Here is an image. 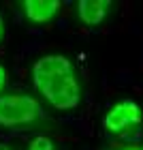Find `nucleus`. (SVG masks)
Listing matches in <instances>:
<instances>
[{
    "label": "nucleus",
    "mask_w": 143,
    "mask_h": 150,
    "mask_svg": "<svg viewBox=\"0 0 143 150\" xmlns=\"http://www.w3.org/2000/svg\"><path fill=\"white\" fill-rule=\"evenodd\" d=\"M32 84L45 101L60 112L75 110L81 103V84L73 62L62 54H45L32 67Z\"/></svg>",
    "instance_id": "obj_1"
},
{
    "label": "nucleus",
    "mask_w": 143,
    "mask_h": 150,
    "mask_svg": "<svg viewBox=\"0 0 143 150\" xmlns=\"http://www.w3.org/2000/svg\"><path fill=\"white\" fill-rule=\"evenodd\" d=\"M4 84H6V71H4V67L0 64V92H2Z\"/></svg>",
    "instance_id": "obj_7"
},
{
    "label": "nucleus",
    "mask_w": 143,
    "mask_h": 150,
    "mask_svg": "<svg viewBox=\"0 0 143 150\" xmlns=\"http://www.w3.org/2000/svg\"><path fill=\"white\" fill-rule=\"evenodd\" d=\"M109 9H111L109 0H79L77 2V17L86 26H98L105 22Z\"/></svg>",
    "instance_id": "obj_5"
},
{
    "label": "nucleus",
    "mask_w": 143,
    "mask_h": 150,
    "mask_svg": "<svg viewBox=\"0 0 143 150\" xmlns=\"http://www.w3.org/2000/svg\"><path fill=\"white\" fill-rule=\"evenodd\" d=\"M41 118H45V110L34 97L24 92L0 94V127L4 129L30 127Z\"/></svg>",
    "instance_id": "obj_2"
},
{
    "label": "nucleus",
    "mask_w": 143,
    "mask_h": 150,
    "mask_svg": "<svg viewBox=\"0 0 143 150\" xmlns=\"http://www.w3.org/2000/svg\"><path fill=\"white\" fill-rule=\"evenodd\" d=\"M2 35H4V22H2V13H0V41H2Z\"/></svg>",
    "instance_id": "obj_8"
},
{
    "label": "nucleus",
    "mask_w": 143,
    "mask_h": 150,
    "mask_svg": "<svg viewBox=\"0 0 143 150\" xmlns=\"http://www.w3.org/2000/svg\"><path fill=\"white\" fill-rule=\"evenodd\" d=\"M122 150H143V146H126V148H122Z\"/></svg>",
    "instance_id": "obj_9"
},
{
    "label": "nucleus",
    "mask_w": 143,
    "mask_h": 150,
    "mask_svg": "<svg viewBox=\"0 0 143 150\" xmlns=\"http://www.w3.org/2000/svg\"><path fill=\"white\" fill-rule=\"evenodd\" d=\"M28 150H56V146H53L51 137H47V135H36V137L30 139Z\"/></svg>",
    "instance_id": "obj_6"
},
{
    "label": "nucleus",
    "mask_w": 143,
    "mask_h": 150,
    "mask_svg": "<svg viewBox=\"0 0 143 150\" xmlns=\"http://www.w3.org/2000/svg\"><path fill=\"white\" fill-rule=\"evenodd\" d=\"M143 122V112L137 101L132 99H122L115 105H111L103 118V127L107 133H124L132 127H139Z\"/></svg>",
    "instance_id": "obj_3"
},
{
    "label": "nucleus",
    "mask_w": 143,
    "mask_h": 150,
    "mask_svg": "<svg viewBox=\"0 0 143 150\" xmlns=\"http://www.w3.org/2000/svg\"><path fill=\"white\" fill-rule=\"evenodd\" d=\"M0 150H11L9 144H4V142H0Z\"/></svg>",
    "instance_id": "obj_10"
},
{
    "label": "nucleus",
    "mask_w": 143,
    "mask_h": 150,
    "mask_svg": "<svg viewBox=\"0 0 143 150\" xmlns=\"http://www.w3.org/2000/svg\"><path fill=\"white\" fill-rule=\"evenodd\" d=\"M24 11V17L32 24H47L58 15L62 4L58 0H26L19 4Z\"/></svg>",
    "instance_id": "obj_4"
}]
</instances>
